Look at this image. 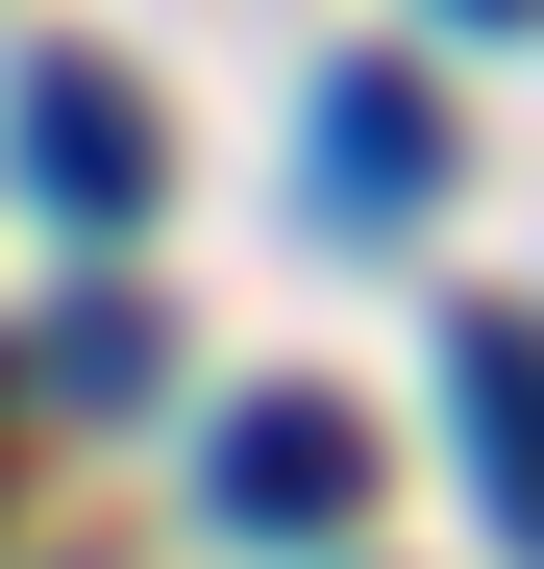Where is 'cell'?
Returning <instances> with one entry per match:
<instances>
[{
  "label": "cell",
  "mask_w": 544,
  "mask_h": 569,
  "mask_svg": "<svg viewBox=\"0 0 544 569\" xmlns=\"http://www.w3.org/2000/svg\"><path fill=\"white\" fill-rule=\"evenodd\" d=\"M199 496H223L248 545H322L346 496H372V421H346V397H248V421L199 446Z\"/></svg>",
  "instance_id": "1"
},
{
  "label": "cell",
  "mask_w": 544,
  "mask_h": 569,
  "mask_svg": "<svg viewBox=\"0 0 544 569\" xmlns=\"http://www.w3.org/2000/svg\"><path fill=\"white\" fill-rule=\"evenodd\" d=\"M0 124H26V199H50V223H149V100H124L100 50H50Z\"/></svg>",
  "instance_id": "2"
},
{
  "label": "cell",
  "mask_w": 544,
  "mask_h": 569,
  "mask_svg": "<svg viewBox=\"0 0 544 569\" xmlns=\"http://www.w3.org/2000/svg\"><path fill=\"white\" fill-rule=\"evenodd\" d=\"M421 199H445V100L396 50H346L322 74V223H421Z\"/></svg>",
  "instance_id": "3"
},
{
  "label": "cell",
  "mask_w": 544,
  "mask_h": 569,
  "mask_svg": "<svg viewBox=\"0 0 544 569\" xmlns=\"http://www.w3.org/2000/svg\"><path fill=\"white\" fill-rule=\"evenodd\" d=\"M445 421H471V470H495V545L544 569V322H471V347H445Z\"/></svg>",
  "instance_id": "4"
},
{
  "label": "cell",
  "mask_w": 544,
  "mask_h": 569,
  "mask_svg": "<svg viewBox=\"0 0 544 569\" xmlns=\"http://www.w3.org/2000/svg\"><path fill=\"white\" fill-rule=\"evenodd\" d=\"M445 26H544V0H445Z\"/></svg>",
  "instance_id": "5"
}]
</instances>
